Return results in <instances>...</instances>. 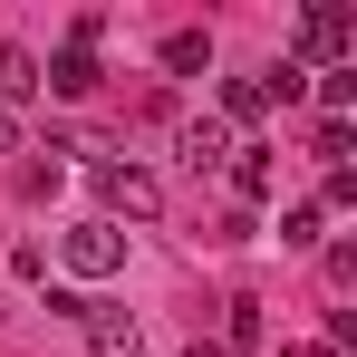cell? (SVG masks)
I'll use <instances>...</instances> for the list:
<instances>
[{
	"label": "cell",
	"instance_id": "1",
	"mask_svg": "<svg viewBox=\"0 0 357 357\" xmlns=\"http://www.w3.org/2000/svg\"><path fill=\"white\" fill-rule=\"evenodd\" d=\"M290 39H299V59H309V68H357V20L338 10V0H309ZM299 59H290V68H299Z\"/></svg>",
	"mask_w": 357,
	"mask_h": 357
},
{
	"label": "cell",
	"instance_id": "2",
	"mask_svg": "<svg viewBox=\"0 0 357 357\" xmlns=\"http://www.w3.org/2000/svg\"><path fill=\"white\" fill-rule=\"evenodd\" d=\"M97 222H155L165 213V183L145 174V165H97Z\"/></svg>",
	"mask_w": 357,
	"mask_h": 357
},
{
	"label": "cell",
	"instance_id": "3",
	"mask_svg": "<svg viewBox=\"0 0 357 357\" xmlns=\"http://www.w3.org/2000/svg\"><path fill=\"white\" fill-rule=\"evenodd\" d=\"M59 261H68V280H116V271H126V232L87 213V222L59 232Z\"/></svg>",
	"mask_w": 357,
	"mask_h": 357
},
{
	"label": "cell",
	"instance_id": "4",
	"mask_svg": "<svg viewBox=\"0 0 357 357\" xmlns=\"http://www.w3.org/2000/svg\"><path fill=\"white\" fill-rule=\"evenodd\" d=\"M174 155L193 165V174H213V165H232V155H241V135H232L222 116H183V126H174Z\"/></svg>",
	"mask_w": 357,
	"mask_h": 357
},
{
	"label": "cell",
	"instance_id": "5",
	"mask_svg": "<svg viewBox=\"0 0 357 357\" xmlns=\"http://www.w3.org/2000/svg\"><path fill=\"white\" fill-rule=\"evenodd\" d=\"M97 77H107L97 49H59V59H39V87H49V97H97Z\"/></svg>",
	"mask_w": 357,
	"mask_h": 357
},
{
	"label": "cell",
	"instance_id": "6",
	"mask_svg": "<svg viewBox=\"0 0 357 357\" xmlns=\"http://www.w3.org/2000/svg\"><path fill=\"white\" fill-rule=\"evenodd\" d=\"M77 328H87V348H97V357H145V328H135L126 309H87Z\"/></svg>",
	"mask_w": 357,
	"mask_h": 357
},
{
	"label": "cell",
	"instance_id": "7",
	"mask_svg": "<svg viewBox=\"0 0 357 357\" xmlns=\"http://www.w3.org/2000/svg\"><path fill=\"white\" fill-rule=\"evenodd\" d=\"M222 174H232V193H241V213H251V203H271V193H280V165H271V155H261V145H241L232 165H222Z\"/></svg>",
	"mask_w": 357,
	"mask_h": 357
},
{
	"label": "cell",
	"instance_id": "8",
	"mask_svg": "<svg viewBox=\"0 0 357 357\" xmlns=\"http://www.w3.org/2000/svg\"><path fill=\"white\" fill-rule=\"evenodd\" d=\"M29 97H39V59H29V49H20V39H0V107H10V116H20V107H29Z\"/></svg>",
	"mask_w": 357,
	"mask_h": 357
},
{
	"label": "cell",
	"instance_id": "9",
	"mask_svg": "<svg viewBox=\"0 0 357 357\" xmlns=\"http://www.w3.org/2000/svg\"><path fill=\"white\" fill-rule=\"evenodd\" d=\"M261 116H271V77H222V126L241 135V126H261Z\"/></svg>",
	"mask_w": 357,
	"mask_h": 357
},
{
	"label": "cell",
	"instance_id": "10",
	"mask_svg": "<svg viewBox=\"0 0 357 357\" xmlns=\"http://www.w3.org/2000/svg\"><path fill=\"white\" fill-rule=\"evenodd\" d=\"M261 328H271V319H261V299H251V290H241V299H222V357L261 348Z\"/></svg>",
	"mask_w": 357,
	"mask_h": 357
},
{
	"label": "cell",
	"instance_id": "11",
	"mask_svg": "<svg viewBox=\"0 0 357 357\" xmlns=\"http://www.w3.org/2000/svg\"><path fill=\"white\" fill-rule=\"evenodd\" d=\"M165 68H174V77H203V68H213V29H174V39H165Z\"/></svg>",
	"mask_w": 357,
	"mask_h": 357
},
{
	"label": "cell",
	"instance_id": "12",
	"mask_svg": "<svg viewBox=\"0 0 357 357\" xmlns=\"http://www.w3.org/2000/svg\"><path fill=\"white\" fill-rule=\"evenodd\" d=\"M319 116H328V126L357 116V68H328V77H319Z\"/></svg>",
	"mask_w": 357,
	"mask_h": 357
},
{
	"label": "cell",
	"instance_id": "13",
	"mask_svg": "<svg viewBox=\"0 0 357 357\" xmlns=\"http://www.w3.org/2000/svg\"><path fill=\"white\" fill-rule=\"evenodd\" d=\"M319 222H328L319 203H290V213H280V241H290V251H319Z\"/></svg>",
	"mask_w": 357,
	"mask_h": 357
},
{
	"label": "cell",
	"instance_id": "14",
	"mask_svg": "<svg viewBox=\"0 0 357 357\" xmlns=\"http://www.w3.org/2000/svg\"><path fill=\"white\" fill-rule=\"evenodd\" d=\"M348 145H357L348 126H328V116H319V135H309V155H319V165H328V174H338V165H348Z\"/></svg>",
	"mask_w": 357,
	"mask_h": 357
},
{
	"label": "cell",
	"instance_id": "15",
	"mask_svg": "<svg viewBox=\"0 0 357 357\" xmlns=\"http://www.w3.org/2000/svg\"><path fill=\"white\" fill-rule=\"evenodd\" d=\"M10 280H49V251L39 241H10Z\"/></svg>",
	"mask_w": 357,
	"mask_h": 357
},
{
	"label": "cell",
	"instance_id": "16",
	"mask_svg": "<svg viewBox=\"0 0 357 357\" xmlns=\"http://www.w3.org/2000/svg\"><path fill=\"white\" fill-rule=\"evenodd\" d=\"M10 145H20V116H10V107H0V155H10Z\"/></svg>",
	"mask_w": 357,
	"mask_h": 357
},
{
	"label": "cell",
	"instance_id": "17",
	"mask_svg": "<svg viewBox=\"0 0 357 357\" xmlns=\"http://www.w3.org/2000/svg\"><path fill=\"white\" fill-rule=\"evenodd\" d=\"M290 357H328V348H319V338H299V348H290Z\"/></svg>",
	"mask_w": 357,
	"mask_h": 357
},
{
	"label": "cell",
	"instance_id": "18",
	"mask_svg": "<svg viewBox=\"0 0 357 357\" xmlns=\"http://www.w3.org/2000/svg\"><path fill=\"white\" fill-rule=\"evenodd\" d=\"M183 357H222V348H203V338H193V348H183Z\"/></svg>",
	"mask_w": 357,
	"mask_h": 357
}]
</instances>
